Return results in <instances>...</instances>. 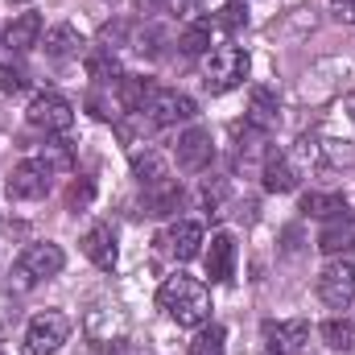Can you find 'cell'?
Listing matches in <instances>:
<instances>
[{
    "instance_id": "6da1fadb",
    "label": "cell",
    "mask_w": 355,
    "mask_h": 355,
    "mask_svg": "<svg viewBox=\"0 0 355 355\" xmlns=\"http://www.w3.org/2000/svg\"><path fill=\"white\" fill-rule=\"evenodd\" d=\"M157 306L174 318L178 327H202L211 318V293L198 277H186V272H174L162 281L157 289Z\"/></svg>"
},
{
    "instance_id": "7a4b0ae2",
    "label": "cell",
    "mask_w": 355,
    "mask_h": 355,
    "mask_svg": "<svg viewBox=\"0 0 355 355\" xmlns=\"http://www.w3.org/2000/svg\"><path fill=\"white\" fill-rule=\"evenodd\" d=\"M248 50L244 46H219L215 54H211V62H207V91L211 95H227L232 87H240L244 79H248Z\"/></svg>"
},
{
    "instance_id": "3957f363",
    "label": "cell",
    "mask_w": 355,
    "mask_h": 355,
    "mask_svg": "<svg viewBox=\"0 0 355 355\" xmlns=\"http://www.w3.org/2000/svg\"><path fill=\"white\" fill-rule=\"evenodd\" d=\"M62 265H67V252L50 240H37L17 257V277H21V285H37L46 277H58Z\"/></svg>"
},
{
    "instance_id": "277c9868",
    "label": "cell",
    "mask_w": 355,
    "mask_h": 355,
    "mask_svg": "<svg viewBox=\"0 0 355 355\" xmlns=\"http://www.w3.org/2000/svg\"><path fill=\"white\" fill-rule=\"evenodd\" d=\"M67 339H71V318L58 314V310H42L29 322V331H25V352L29 355H54Z\"/></svg>"
},
{
    "instance_id": "5b68a950",
    "label": "cell",
    "mask_w": 355,
    "mask_h": 355,
    "mask_svg": "<svg viewBox=\"0 0 355 355\" xmlns=\"http://www.w3.org/2000/svg\"><path fill=\"white\" fill-rule=\"evenodd\" d=\"M29 124L33 128H42L46 137H54V132H67L71 124H75V107H71V99L67 95H58V91H42V95H33V103H29Z\"/></svg>"
},
{
    "instance_id": "8992f818",
    "label": "cell",
    "mask_w": 355,
    "mask_h": 355,
    "mask_svg": "<svg viewBox=\"0 0 355 355\" xmlns=\"http://www.w3.org/2000/svg\"><path fill=\"white\" fill-rule=\"evenodd\" d=\"M318 297H322L331 310H347L355 302V265L331 261V265L318 272Z\"/></svg>"
},
{
    "instance_id": "52a82bcc",
    "label": "cell",
    "mask_w": 355,
    "mask_h": 355,
    "mask_svg": "<svg viewBox=\"0 0 355 355\" xmlns=\"http://www.w3.org/2000/svg\"><path fill=\"white\" fill-rule=\"evenodd\" d=\"M50 178H54V170H50L46 162L25 157V162L12 170V178H8V198L37 202V198H46V194H50Z\"/></svg>"
},
{
    "instance_id": "ba28073f",
    "label": "cell",
    "mask_w": 355,
    "mask_h": 355,
    "mask_svg": "<svg viewBox=\"0 0 355 355\" xmlns=\"http://www.w3.org/2000/svg\"><path fill=\"white\" fill-rule=\"evenodd\" d=\"M141 116H149V124H157V128H174V124H186L198 116V103L182 91H157Z\"/></svg>"
},
{
    "instance_id": "9c48e42d",
    "label": "cell",
    "mask_w": 355,
    "mask_h": 355,
    "mask_svg": "<svg viewBox=\"0 0 355 355\" xmlns=\"http://www.w3.org/2000/svg\"><path fill=\"white\" fill-rule=\"evenodd\" d=\"M215 162V141L207 128H186L178 137V170L186 174H202L207 166Z\"/></svg>"
},
{
    "instance_id": "30bf717a",
    "label": "cell",
    "mask_w": 355,
    "mask_h": 355,
    "mask_svg": "<svg viewBox=\"0 0 355 355\" xmlns=\"http://www.w3.org/2000/svg\"><path fill=\"white\" fill-rule=\"evenodd\" d=\"M83 327H87V335L95 343H124V335H128V318H124L116 306H107V302L91 306Z\"/></svg>"
},
{
    "instance_id": "8fae6325",
    "label": "cell",
    "mask_w": 355,
    "mask_h": 355,
    "mask_svg": "<svg viewBox=\"0 0 355 355\" xmlns=\"http://www.w3.org/2000/svg\"><path fill=\"white\" fill-rule=\"evenodd\" d=\"M128 166H132V178H137L145 190L170 178V162H166V153H157L153 145H128Z\"/></svg>"
},
{
    "instance_id": "7c38bea8",
    "label": "cell",
    "mask_w": 355,
    "mask_h": 355,
    "mask_svg": "<svg viewBox=\"0 0 355 355\" xmlns=\"http://www.w3.org/2000/svg\"><path fill=\"white\" fill-rule=\"evenodd\" d=\"M202 261H207V277H211V285L232 281V272H236V240H232L227 232H215L211 244H207V252H202Z\"/></svg>"
},
{
    "instance_id": "4fadbf2b",
    "label": "cell",
    "mask_w": 355,
    "mask_h": 355,
    "mask_svg": "<svg viewBox=\"0 0 355 355\" xmlns=\"http://www.w3.org/2000/svg\"><path fill=\"white\" fill-rule=\"evenodd\" d=\"M83 252H87L91 265L103 268V272L116 268V232H112V223H91L83 232Z\"/></svg>"
},
{
    "instance_id": "5bb4252c",
    "label": "cell",
    "mask_w": 355,
    "mask_h": 355,
    "mask_svg": "<svg viewBox=\"0 0 355 355\" xmlns=\"http://www.w3.org/2000/svg\"><path fill=\"white\" fill-rule=\"evenodd\" d=\"M352 248H355V219L352 215L327 219L322 232H318V252H322V257H343V252H352Z\"/></svg>"
},
{
    "instance_id": "9a60e30c",
    "label": "cell",
    "mask_w": 355,
    "mask_h": 355,
    "mask_svg": "<svg viewBox=\"0 0 355 355\" xmlns=\"http://www.w3.org/2000/svg\"><path fill=\"white\" fill-rule=\"evenodd\" d=\"M310 339V322L289 318V322H265V343L272 352H297Z\"/></svg>"
},
{
    "instance_id": "2e32d148",
    "label": "cell",
    "mask_w": 355,
    "mask_h": 355,
    "mask_svg": "<svg viewBox=\"0 0 355 355\" xmlns=\"http://www.w3.org/2000/svg\"><path fill=\"white\" fill-rule=\"evenodd\" d=\"M277 112H281L277 95H272L268 87H252L244 124H248V128H257V132H272V128H277Z\"/></svg>"
},
{
    "instance_id": "e0dca14e",
    "label": "cell",
    "mask_w": 355,
    "mask_h": 355,
    "mask_svg": "<svg viewBox=\"0 0 355 355\" xmlns=\"http://www.w3.org/2000/svg\"><path fill=\"white\" fill-rule=\"evenodd\" d=\"M153 95H157V87L145 75H120V83H116V99L124 112H145Z\"/></svg>"
},
{
    "instance_id": "ac0fdd59",
    "label": "cell",
    "mask_w": 355,
    "mask_h": 355,
    "mask_svg": "<svg viewBox=\"0 0 355 355\" xmlns=\"http://www.w3.org/2000/svg\"><path fill=\"white\" fill-rule=\"evenodd\" d=\"M261 182H265L268 194H289L293 186H297V170L281 157V153H265V170H261Z\"/></svg>"
},
{
    "instance_id": "d6986e66",
    "label": "cell",
    "mask_w": 355,
    "mask_h": 355,
    "mask_svg": "<svg viewBox=\"0 0 355 355\" xmlns=\"http://www.w3.org/2000/svg\"><path fill=\"white\" fill-rule=\"evenodd\" d=\"M178 202H182V186H178V178H166V182H157V186L145 190V211L157 215V219L174 215Z\"/></svg>"
},
{
    "instance_id": "ffe728a7",
    "label": "cell",
    "mask_w": 355,
    "mask_h": 355,
    "mask_svg": "<svg viewBox=\"0 0 355 355\" xmlns=\"http://www.w3.org/2000/svg\"><path fill=\"white\" fill-rule=\"evenodd\" d=\"M170 252H174L178 261H194L202 252V227L194 219H182V223L170 227Z\"/></svg>"
},
{
    "instance_id": "44dd1931",
    "label": "cell",
    "mask_w": 355,
    "mask_h": 355,
    "mask_svg": "<svg viewBox=\"0 0 355 355\" xmlns=\"http://www.w3.org/2000/svg\"><path fill=\"white\" fill-rule=\"evenodd\" d=\"M302 215L310 219H335V215H347V198L335 194V190H310L302 198Z\"/></svg>"
},
{
    "instance_id": "7402d4cb",
    "label": "cell",
    "mask_w": 355,
    "mask_h": 355,
    "mask_svg": "<svg viewBox=\"0 0 355 355\" xmlns=\"http://www.w3.org/2000/svg\"><path fill=\"white\" fill-rule=\"evenodd\" d=\"M37 37H42V17H37V12H21V17L8 25V33H4V42H8L17 54L33 50V46H37Z\"/></svg>"
},
{
    "instance_id": "603a6c76",
    "label": "cell",
    "mask_w": 355,
    "mask_h": 355,
    "mask_svg": "<svg viewBox=\"0 0 355 355\" xmlns=\"http://www.w3.org/2000/svg\"><path fill=\"white\" fill-rule=\"evenodd\" d=\"M120 58L112 54V46H95L87 50V79L91 83H120Z\"/></svg>"
},
{
    "instance_id": "cb8c5ba5",
    "label": "cell",
    "mask_w": 355,
    "mask_h": 355,
    "mask_svg": "<svg viewBox=\"0 0 355 355\" xmlns=\"http://www.w3.org/2000/svg\"><path fill=\"white\" fill-rule=\"evenodd\" d=\"M79 50H83V37H79V29L75 25H54L50 33H46V54L50 58H79Z\"/></svg>"
},
{
    "instance_id": "d4e9b609",
    "label": "cell",
    "mask_w": 355,
    "mask_h": 355,
    "mask_svg": "<svg viewBox=\"0 0 355 355\" xmlns=\"http://www.w3.org/2000/svg\"><path fill=\"white\" fill-rule=\"evenodd\" d=\"M318 335L331 352H355V322H347V318H327L318 327Z\"/></svg>"
},
{
    "instance_id": "484cf974",
    "label": "cell",
    "mask_w": 355,
    "mask_h": 355,
    "mask_svg": "<svg viewBox=\"0 0 355 355\" xmlns=\"http://www.w3.org/2000/svg\"><path fill=\"white\" fill-rule=\"evenodd\" d=\"M178 50L190 54V58L207 54V50H211V21H194V25H186V29L178 33Z\"/></svg>"
},
{
    "instance_id": "4316f807",
    "label": "cell",
    "mask_w": 355,
    "mask_h": 355,
    "mask_svg": "<svg viewBox=\"0 0 355 355\" xmlns=\"http://www.w3.org/2000/svg\"><path fill=\"white\" fill-rule=\"evenodd\" d=\"M227 352V331L219 327V322H211V327H202L194 339H190V352L186 355H223Z\"/></svg>"
},
{
    "instance_id": "83f0119b",
    "label": "cell",
    "mask_w": 355,
    "mask_h": 355,
    "mask_svg": "<svg viewBox=\"0 0 355 355\" xmlns=\"http://www.w3.org/2000/svg\"><path fill=\"white\" fill-rule=\"evenodd\" d=\"M42 162H46L50 170H71V166H75V153H71V145H67V141H46Z\"/></svg>"
},
{
    "instance_id": "f1b7e54d",
    "label": "cell",
    "mask_w": 355,
    "mask_h": 355,
    "mask_svg": "<svg viewBox=\"0 0 355 355\" xmlns=\"http://www.w3.org/2000/svg\"><path fill=\"white\" fill-rule=\"evenodd\" d=\"M227 33H236L240 25H248V8H244V0H227L223 8H219V17H215Z\"/></svg>"
},
{
    "instance_id": "f546056e",
    "label": "cell",
    "mask_w": 355,
    "mask_h": 355,
    "mask_svg": "<svg viewBox=\"0 0 355 355\" xmlns=\"http://www.w3.org/2000/svg\"><path fill=\"white\" fill-rule=\"evenodd\" d=\"M91 198H95V186H91L87 178H75L71 190H67V211H83Z\"/></svg>"
},
{
    "instance_id": "4dcf8cb0",
    "label": "cell",
    "mask_w": 355,
    "mask_h": 355,
    "mask_svg": "<svg viewBox=\"0 0 355 355\" xmlns=\"http://www.w3.org/2000/svg\"><path fill=\"white\" fill-rule=\"evenodd\" d=\"M0 91H4V95L25 91V67H17V62H0Z\"/></svg>"
},
{
    "instance_id": "1f68e13d",
    "label": "cell",
    "mask_w": 355,
    "mask_h": 355,
    "mask_svg": "<svg viewBox=\"0 0 355 355\" xmlns=\"http://www.w3.org/2000/svg\"><path fill=\"white\" fill-rule=\"evenodd\" d=\"M223 198H227V186H223V182H215V186L207 182V186H202V207H207L211 215H223Z\"/></svg>"
},
{
    "instance_id": "d6a6232c",
    "label": "cell",
    "mask_w": 355,
    "mask_h": 355,
    "mask_svg": "<svg viewBox=\"0 0 355 355\" xmlns=\"http://www.w3.org/2000/svg\"><path fill=\"white\" fill-rule=\"evenodd\" d=\"M331 17L339 25H355V0H331Z\"/></svg>"
},
{
    "instance_id": "836d02e7",
    "label": "cell",
    "mask_w": 355,
    "mask_h": 355,
    "mask_svg": "<svg viewBox=\"0 0 355 355\" xmlns=\"http://www.w3.org/2000/svg\"><path fill=\"white\" fill-rule=\"evenodd\" d=\"M265 355H285V352H272V347H268V352H265Z\"/></svg>"
},
{
    "instance_id": "e575fe53",
    "label": "cell",
    "mask_w": 355,
    "mask_h": 355,
    "mask_svg": "<svg viewBox=\"0 0 355 355\" xmlns=\"http://www.w3.org/2000/svg\"><path fill=\"white\" fill-rule=\"evenodd\" d=\"M0 46H4V29H0Z\"/></svg>"
},
{
    "instance_id": "d590c367",
    "label": "cell",
    "mask_w": 355,
    "mask_h": 355,
    "mask_svg": "<svg viewBox=\"0 0 355 355\" xmlns=\"http://www.w3.org/2000/svg\"><path fill=\"white\" fill-rule=\"evenodd\" d=\"M12 4H25V0H12Z\"/></svg>"
}]
</instances>
